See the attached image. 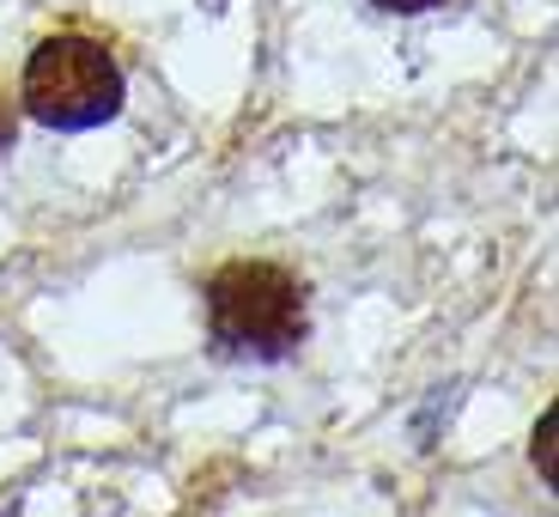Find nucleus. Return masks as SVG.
I'll return each instance as SVG.
<instances>
[{"mask_svg":"<svg viewBox=\"0 0 559 517\" xmlns=\"http://www.w3.org/2000/svg\"><path fill=\"white\" fill-rule=\"evenodd\" d=\"M207 336L238 360H286L310 329L305 280L280 262H225L201 286Z\"/></svg>","mask_w":559,"mask_h":517,"instance_id":"nucleus-1","label":"nucleus"},{"mask_svg":"<svg viewBox=\"0 0 559 517\" xmlns=\"http://www.w3.org/2000/svg\"><path fill=\"white\" fill-rule=\"evenodd\" d=\"M19 104L56 134H85L104 128L122 110V68H116L110 43L80 37V31H56L25 56V80H19Z\"/></svg>","mask_w":559,"mask_h":517,"instance_id":"nucleus-2","label":"nucleus"},{"mask_svg":"<svg viewBox=\"0 0 559 517\" xmlns=\"http://www.w3.org/2000/svg\"><path fill=\"white\" fill-rule=\"evenodd\" d=\"M535 469H542V481H554V408L535 426Z\"/></svg>","mask_w":559,"mask_h":517,"instance_id":"nucleus-3","label":"nucleus"},{"mask_svg":"<svg viewBox=\"0 0 559 517\" xmlns=\"http://www.w3.org/2000/svg\"><path fill=\"white\" fill-rule=\"evenodd\" d=\"M13 134H19V98L7 92V85H0V153L13 146Z\"/></svg>","mask_w":559,"mask_h":517,"instance_id":"nucleus-4","label":"nucleus"},{"mask_svg":"<svg viewBox=\"0 0 559 517\" xmlns=\"http://www.w3.org/2000/svg\"><path fill=\"white\" fill-rule=\"evenodd\" d=\"M383 13H432V7H444V0H378Z\"/></svg>","mask_w":559,"mask_h":517,"instance_id":"nucleus-5","label":"nucleus"}]
</instances>
